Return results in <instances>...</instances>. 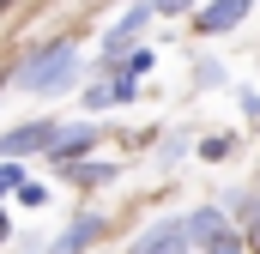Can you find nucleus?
Masks as SVG:
<instances>
[{
    "instance_id": "nucleus-10",
    "label": "nucleus",
    "mask_w": 260,
    "mask_h": 254,
    "mask_svg": "<svg viewBox=\"0 0 260 254\" xmlns=\"http://www.w3.org/2000/svg\"><path fill=\"white\" fill-rule=\"evenodd\" d=\"M230 151H236V139H230V133H212V139H200V157H206V164H224Z\"/></svg>"
},
{
    "instance_id": "nucleus-4",
    "label": "nucleus",
    "mask_w": 260,
    "mask_h": 254,
    "mask_svg": "<svg viewBox=\"0 0 260 254\" xmlns=\"http://www.w3.org/2000/svg\"><path fill=\"white\" fill-rule=\"evenodd\" d=\"M49 139H55V121H24V127H12L6 139H0V157H30V151H49Z\"/></svg>"
},
{
    "instance_id": "nucleus-1",
    "label": "nucleus",
    "mask_w": 260,
    "mask_h": 254,
    "mask_svg": "<svg viewBox=\"0 0 260 254\" xmlns=\"http://www.w3.org/2000/svg\"><path fill=\"white\" fill-rule=\"evenodd\" d=\"M73 79H79V49L73 43H49V49H37L30 61L18 67L24 91H67Z\"/></svg>"
},
{
    "instance_id": "nucleus-13",
    "label": "nucleus",
    "mask_w": 260,
    "mask_h": 254,
    "mask_svg": "<svg viewBox=\"0 0 260 254\" xmlns=\"http://www.w3.org/2000/svg\"><path fill=\"white\" fill-rule=\"evenodd\" d=\"M12 200H18V206H49V188H43V182H18Z\"/></svg>"
},
{
    "instance_id": "nucleus-15",
    "label": "nucleus",
    "mask_w": 260,
    "mask_h": 254,
    "mask_svg": "<svg viewBox=\"0 0 260 254\" xmlns=\"http://www.w3.org/2000/svg\"><path fill=\"white\" fill-rule=\"evenodd\" d=\"M151 12H164V18H182V12H194V0H151Z\"/></svg>"
},
{
    "instance_id": "nucleus-17",
    "label": "nucleus",
    "mask_w": 260,
    "mask_h": 254,
    "mask_svg": "<svg viewBox=\"0 0 260 254\" xmlns=\"http://www.w3.org/2000/svg\"><path fill=\"white\" fill-rule=\"evenodd\" d=\"M0 12H12V0H0Z\"/></svg>"
},
{
    "instance_id": "nucleus-3",
    "label": "nucleus",
    "mask_w": 260,
    "mask_h": 254,
    "mask_svg": "<svg viewBox=\"0 0 260 254\" xmlns=\"http://www.w3.org/2000/svg\"><path fill=\"white\" fill-rule=\"evenodd\" d=\"M248 6H254V0H212V6L194 12V30L200 37H224V30H236V24L248 18Z\"/></svg>"
},
{
    "instance_id": "nucleus-2",
    "label": "nucleus",
    "mask_w": 260,
    "mask_h": 254,
    "mask_svg": "<svg viewBox=\"0 0 260 254\" xmlns=\"http://www.w3.org/2000/svg\"><path fill=\"white\" fill-rule=\"evenodd\" d=\"M91 145H97V127H55V139H49V164H55V170H73V164H85Z\"/></svg>"
},
{
    "instance_id": "nucleus-12",
    "label": "nucleus",
    "mask_w": 260,
    "mask_h": 254,
    "mask_svg": "<svg viewBox=\"0 0 260 254\" xmlns=\"http://www.w3.org/2000/svg\"><path fill=\"white\" fill-rule=\"evenodd\" d=\"M18 182H24V170H18L12 157H0V200H6V194H18Z\"/></svg>"
},
{
    "instance_id": "nucleus-11",
    "label": "nucleus",
    "mask_w": 260,
    "mask_h": 254,
    "mask_svg": "<svg viewBox=\"0 0 260 254\" xmlns=\"http://www.w3.org/2000/svg\"><path fill=\"white\" fill-rule=\"evenodd\" d=\"M151 61H157V49H127V79H139V73H151Z\"/></svg>"
},
{
    "instance_id": "nucleus-8",
    "label": "nucleus",
    "mask_w": 260,
    "mask_h": 254,
    "mask_svg": "<svg viewBox=\"0 0 260 254\" xmlns=\"http://www.w3.org/2000/svg\"><path fill=\"white\" fill-rule=\"evenodd\" d=\"M133 91H139V85H133L127 73H115L109 85H91V91H85V103H91V109H109V103H133Z\"/></svg>"
},
{
    "instance_id": "nucleus-9",
    "label": "nucleus",
    "mask_w": 260,
    "mask_h": 254,
    "mask_svg": "<svg viewBox=\"0 0 260 254\" xmlns=\"http://www.w3.org/2000/svg\"><path fill=\"white\" fill-rule=\"evenodd\" d=\"M67 176H73V182H79V188H103V182H109V176H115V164H73V170H67Z\"/></svg>"
},
{
    "instance_id": "nucleus-14",
    "label": "nucleus",
    "mask_w": 260,
    "mask_h": 254,
    "mask_svg": "<svg viewBox=\"0 0 260 254\" xmlns=\"http://www.w3.org/2000/svg\"><path fill=\"white\" fill-rule=\"evenodd\" d=\"M206 254H242V236H236V230H218V236L206 242Z\"/></svg>"
},
{
    "instance_id": "nucleus-7",
    "label": "nucleus",
    "mask_w": 260,
    "mask_h": 254,
    "mask_svg": "<svg viewBox=\"0 0 260 254\" xmlns=\"http://www.w3.org/2000/svg\"><path fill=\"white\" fill-rule=\"evenodd\" d=\"M97 236H103V218H97V212H79L61 236H55V254H85Z\"/></svg>"
},
{
    "instance_id": "nucleus-16",
    "label": "nucleus",
    "mask_w": 260,
    "mask_h": 254,
    "mask_svg": "<svg viewBox=\"0 0 260 254\" xmlns=\"http://www.w3.org/2000/svg\"><path fill=\"white\" fill-rule=\"evenodd\" d=\"M0 242H6V212H0Z\"/></svg>"
},
{
    "instance_id": "nucleus-6",
    "label": "nucleus",
    "mask_w": 260,
    "mask_h": 254,
    "mask_svg": "<svg viewBox=\"0 0 260 254\" xmlns=\"http://www.w3.org/2000/svg\"><path fill=\"white\" fill-rule=\"evenodd\" d=\"M182 242H188L182 218H164V224H151V230L133 242V254H182Z\"/></svg>"
},
{
    "instance_id": "nucleus-5",
    "label": "nucleus",
    "mask_w": 260,
    "mask_h": 254,
    "mask_svg": "<svg viewBox=\"0 0 260 254\" xmlns=\"http://www.w3.org/2000/svg\"><path fill=\"white\" fill-rule=\"evenodd\" d=\"M151 18H157V12H151V0H139V6H127V12H121V18L109 24V37H103V55L115 61V55L127 49V43L139 37V30H145V24H151Z\"/></svg>"
}]
</instances>
